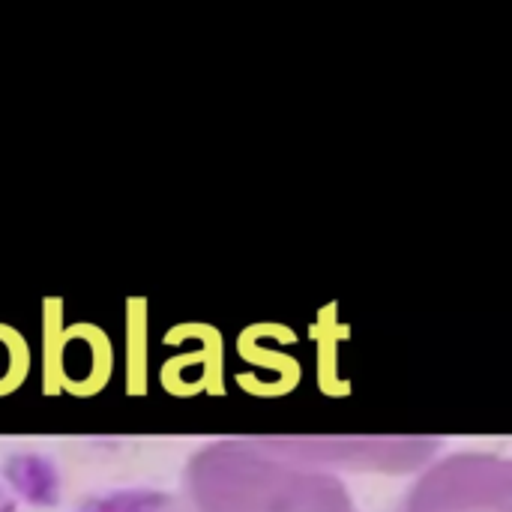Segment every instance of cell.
<instances>
[{
    "label": "cell",
    "instance_id": "obj_1",
    "mask_svg": "<svg viewBox=\"0 0 512 512\" xmlns=\"http://www.w3.org/2000/svg\"><path fill=\"white\" fill-rule=\"evenodd\" d=\"M207 512H357L345 483L270 444H219L198 456Z\"/></svg>",
    "mask_w": 512,
    "mask_h": 512
},
{
    "label": "cell",
    "instance_id": "obj_2",
    "mask_svg": "<svg viewBox=\"0 0 512 512\" xmlns=\"http://www.w3.org/2000/svg\"><path fill=\"white\" fill-rule=\"evenodd\" d=\"M396 512H512V459L453 453L408 486Z\"/></svg>",
    "mask_w": 512,
    "mask_h": 512
}]
</instances>
